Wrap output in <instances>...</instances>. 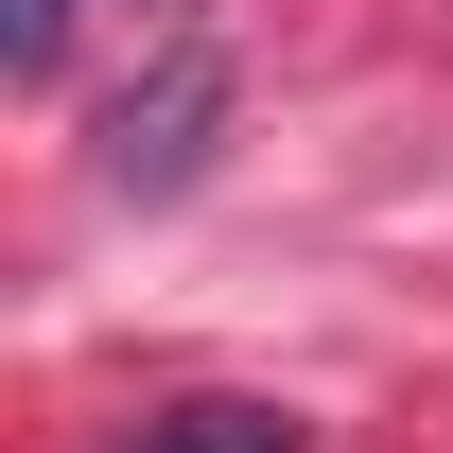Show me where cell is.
I'll return each instance as SVG.
<instances>
[{"instance_id": "obj_1", "label": "cell", "mask_w": 453, "mask_h": 453, "mask_svg": "<svg viewBox=\"0 0 453 453\" xmlns=\"http://www.w3.org/2000/svg\"><path fill=\"white\" fill-rule=\"evenodd\" d=\"M210 105H226V70H210V53H174L157 88L105 122V192H174V174L210 157Z\"/></svg>"}, {"instance_id": "obj_2", "label": "cell", "mask_w": 453, "mask_h": 453, "mask_svg": "<svg viewBox=\"0 0 453 453\" xmlns=\"http://www.w3.org/2000/svg\"><path fill=\"white\" fill-rule=\"evenodd\" d=\"M140 453H314V436L280 401H174V418H140Z\"/></svg>"}, {"instance_id": "obj_3", "label": "cell", "mask_w": 453, "mask_h": 453, "mask_svg": "<svg viewBox=\"0 0 453 453\" xmlns=\"http://www.w3.org/2000/svg\"><path fill=\"white\" fill-rule=\"evenodd\" d=\"M70 18H88V0H0V53H18V70H53V53H70Z\"/></svg>"}]
</instances>
